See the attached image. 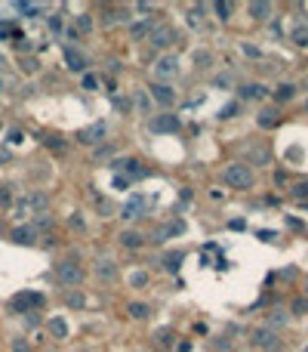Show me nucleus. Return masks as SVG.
Masks as SVG:
<instances>
[{
  "label": "nucleus",
  "mask_w": 308,
  "mask_h": 352,
  "mask_svg": "<svg viewBox=\"0 0 308 352\" xmlns=\"http://www.w3.org/2000/svg\"><path fill=\"white\" fill-rule=\"evenodd\" d=\"M46 207H49V198L43 192H34V195H28V198H22V201L12 204V216L15 219H25L31 213H43Z\"/></svg>",
  "instance_id": "1"
},
{
  "label": "nucleus",
  "mask_w": 308,
  "mask_h": 352,
  "mask_svg": "<svg viewBox=\"0 0 308 352\" xmlns=\"http://www.w3.org/2000/svg\"><path fill=\"white\" fill-rule=\"evenodd\" d=\"M222 179H225L228 189H250V185H253V170H250L247 164L234 161V164H228L225 170H222Z\"/></svg>",
  "instance_id": "2"
},
{
  "label": "nucleus",
  "mask_w": 308,
  "mask_h": 352,
  "mask_svg": "<svg viewBox=\"0 0 308 352\" xmlns=\"http://www.w3.org/2000/svg\"><path fill=\"white\" fill-rule=\"evenodd\" d=\"M250 343L256 349H262V352H278L281 349V337L271 327H256V330H253V337H250Z\"/></svg>",
  "instance_id": "3"
},
{
  "label": "nucleus",
  "mask_w": 308,
  "mask_h": 352,
  "mask_svg": "<svg viewBox=\"0 0 308 352\" xmlns=\"http://www.w3.org/2000/svg\"><path fill=\"white\" fill-rule=\"evenodd\" d=\"M59 281L68 284V287H74V284L83 281V269H80L77 259H62L59 263Z\"/></svg>",
  "instance_id": "4"
},
{
  "label": "nucleus",
  "mask_w": 308,
  "mask_h": 352,
  "mask_svg": "<svg viewBox=\"0 0 308 352\" xmlns=\"http://www.w3.org/2000/svg\"><path fill=\"white\" fill-rule=\"evenodd\" d=\"M176 28L173 25H154L151 28V34H148V41H151V47L154 50H164V47H170L173 41H176Z\"/></svg>",
  "instance_id": "5"
},
{
  "label": "nucleus",
  "mask_w": 308,
  "mask_h": 352,
  "mask_svg": "<svg viewBox=\"0 0 308 352\" xmlns=\"http://www.w3.org/2000/svg\"><path fill=\"white\" fill-rule=\"evenodd\" d=\"M176 74H179V59L176 56H160L157 65H154V78L157 81H170V78H176Z\"/></svg>",
  "instance_id": "6"
},
{
  "label": "nucleus",
  "mask_w": 308,
  "mask_h": 352,
  "mask_svg": "<svg viewBox=\"0 0 308 352\" xmlns=\"http://www.w3.org/2000/svg\"><path fill=\"white\" fill-rule=\"evenodd\" d=\"M93 272H96L99 281H117V263H114L111 256H99L96 266H93Z\"/></svg>",
  "instance_id": "7"
},
{
  "label": "nucleus",
  "mask_w": 308,
  "mask_h": 352,
  "mask_svg": "<svg viewBox=\"0 0 308 352\" xmlns=\"http://www.w3.org/2000/svg\"><path fill=\"white\" fill-rule=\"evenodd\" d=\"M142 210H145V195H130V198H126L123 201V207H120V216L123 219H139L142 216Z\"/></svg>",
  "instance_id": "8"
},
{
  "label": "nucleus",
  "mask_w": 308,
  "mask_h": 352,
  "mask_svg": "<svg viewBox=\"0 0 308 352\" xmlns=\"http://www.w3.org/2000/svg\"><path fill=\"white\" fill-rule=\"evenodd\" d=\"M102 136H105V121H96V124H89V127L80 130V133H77V142L96 145V142H102Z\"/></svg>",
  "instance_id": "9"
},
{
  "label": "nucleus",
  "mask_w": 308,
  "mask_h": 352,
  "mask_svg": "<svg viewBox=\"0 0 308 352\" xmlns=\"http://www.w3.org/2000/svg\"><path fill=\"white\" fill-rule=\"evenodd\" d=\"M148 130H151V133H173V130H179V118H176V115L151 118V121H148Z\"/></svg>",
  "instance_id": "10"
},
{
  "label": "nucleus",
  "mask_w": 308,
  "mask_h": 352,
  "mask_svg": "<svg viewBox=\"0 0 308 352\" xmlns=\"http://www.w3.org/2000/svg\"><path fill=\"white\" fill-rule=\"evenodd\" d=\"M151 96L160 102V105H173L176 102V90L170 84H151Z\"/></svg>",
  "instance_id": "11"
},
{
  "label": "nucleus",
  "mask_w": 308,
  "mask_h": 352,
  "mask_svg": "<svg viewBox=\"0 0 308 352\" xmlns=\"http://www.w3.org/2000/svg\"><path fill=\"white\" fill-rule=\"evenodd\" d=\"M244 152H247V161H253L256 167H268V164H271L268 148H259V145H247Z\"/></svg>",
  "instance_id": "12"
},
{
  "label": "nucleus",
  "mask_w": 308,
  "mask_h": 352,
  "mask_svg": "<svg viewBox=\"0 0 308 352\" xmlns=\"http://www.w3.org/2000/svg\"><path fill=\"white\" fill-rule=\"evenodd\" d=\"M12 306L28 312V309H37V306H43V296H40V293H19V296L12 300Z\"/></svg>",
  "instance_id": "13"
},
{
  "label": "nucleus",
  "mask_w": 308,
  "mask_h": 352,
  "mask_svg": "<svg viewBox=\"0 0 308 352\" xmlns=\"http://www.w3.org/2000/svg\"><path fill=\"white\" fill-rule=\"evenodd\" d=\"M238 96L247 99V102H250V99H265L268 90H265V84H244V87L238 90Z\"/></svg>",
  "instance_id": "14"
},
{
  "label": "nucleus",
  "mask_w": 308,
  "mask_h": 352,
  "mask_svg": "<svg viewBox=\"0 0 308 352\" xmlns=\"http://www.w3.org/2000/svg\"><path fill=\"white\" fill-rule=\"evenodd\" d=\"M34 238H37V229H34V226H19V229L12 232L15 244H34Z\"/></svg>",
  "instance_id": "15"
},
{
  "label": "nucleus",
  "mask_w": 308,
  "mask_h": 352,
  "mask_svg": "<svg viewBox=\"0 0 308 352\" xmlns=\"http://www.w3.org/2000/svg\"><path fill=\"white\" fill-rule=\"evenodd\" d=\"M65 62H68L71 71H86V59L80 53H74V50H65Z\"/></svg>",
  "instance_id": "16"
},
{
  "label": "nucleus",
  "mask_w": 308,
  "mask_h": 352,
  "mask_svg": "<svg viewBox=\"0 0 308 352\" xmlns=\"http://www.w3.org/2000/svg\"><path fill=\"white\" fill-rule=\"evenodd\" d=\"M117 241H120V247H142V235H139V232H133V229L120 232V235H117Z\"/></svg>",
  "instance_id": "17"
},
{
  "label": "nucleus",
  "mask_w": 308,
  "mask_h": 352,
  "mask_svg": "<svg viewBox=\"0 0 308 352\" xmlns=\"http://www.w3.org/2000/svg\"><path fill=\"white\" fill-rule=\"evenodd\" d=\"M256 124L262 127V130H268V127H275L278 124V111L275 108H262L259 115H256Z\"/></svg>",
  "instance_id": "18"
},
{
  "label": "nucleus",
  "mask_w": 308,
  "mask_h": 352,
  "mask_svg": "<svg viewBox=\"0 0 308 352\" xmlns=\"http://www.w3.org/2000/svg\"><path fill=\"white\" fill-rule=\"evenodd\" d=\"M182 259H185V250H173V253H167V256H164V269H167V272H179Z\"/></svg>",
  "instance_id": "19"
},
{
  "label": "nucleus",
  "mask_w": 308,
  "mask_h": 352,
  "mask_svg": "<svg viewBox=\"0 0 308 352\" xmlns=\"http://www.w3.org/2000/svg\"><path fill=\"white\" fill-rule=\"evenodd\" d=\"M49 333H52V337H56V340H68V324H65V318H49Z\"/></svg>",
  "instance_id": "20"
},
{
  "label": "nucleus",
  "mask_w": 308,
  "mask_h": 352,
  "mask_svg": "<svg viewBox=\"0 0 308 352\" xmlns=\"http://www.w3.org/2000/svg\"><path fill=\"white\" fill-rule=\"evenodd\" d=\"M287 321H290V315H287L284 309H271V312H268V327H271V330H275V327H284Z\"/></svg>",
  "instance_id": "21"
},
{
  "label": "nucleus",
  "mask_w": 308,
  "mask_h": 352,
  "mask_svg": "<svg viewBox=\"0 0 308 352\" xmlns=\"http://www.w3.org/2000/svg\"><path fill=\"white\" fill-rule=\"evenodd\" d=\"M194 65L201 68V71H207L213 65V53L210 50H194Z\"/></svg>",
  "instance_id": "22"
},
{
  "label": "nucleus",
  "mask_w": 308,
  "mask_h": 352,
  "mask_svg": "<svg viewBox=\"0 0 308 352\" xmlns=\"http://www.w3.org/2000/svg\"><path fill=\"white\" fill-rule=\"evenodd\" d=\"M151 28H154V25L148 22V19H145V22H136V25L130 28V37H133V41H142L145 34H151Z\"/></svg>",
  "instance_id": "23"
},
{
  "label": "nucleus",
  "mask_w": 308,
  "mask_h": 352,
  "mask_svg": "<svg viewBox=\"0 0 308 352\" xmlns=\"http://www.w3.org/2000/svg\"><path fill=\"white\" fill-rule=\"evenodd\" d=\"M290 41H293L296 47H308V25H296L293 34H290Z\"/></svg>",
  "instance_id": "24"
},
{
  "label": "nucleus",
  "mask_w": 308,
  "mask_h": 352,
  "mask_svg": "<svg viewBox=\"0 0 308 352\" xmlns=\"http://www.w3.org/2000/svg\"><path fill=\"white\" fill-rule=\"evenodd\" d=\"M74 25H77L80 34H89V31H93V16H89V13H80V16L74 19Z\"/></svg>",
  "instance_id": "25"
},
{
  "label": "nucleus",
  "mask_w": 308,
  "mask_h": 352,
  "mask_svg": "<svg viewBox=\"0 0 308 352\" xmlns=\"http://www.w3.org/2000/svg\"><path fill=\"white\" fill-rule=\"evenodd\" d=\"M126 309H130V315H133L136 321H142V318H148V315H151V309L145 306V303H130Z\"/></svg>",
  "instance_id": "26"
},
{
  "label": "nucleus",
  "mask_w": 308,
  "mask_h": 352,
  "mask_svg": "<svg viewBox=\"0 0 308 352\" xmlns=\"http://www.w3.org/2000/svg\"><path fill=\"white\" fill-rule=\"evenodd\" d=\"M247 13H250L253 19H265V16L271 13V4H250V7H247Z\"/></svg>",
  "instance_id": "27"
},
{
  "label": "nucleus",
  "mask_w": 308,
  "mask_h": 352,
  "mask_svg": "<svg viewBox=\"0 0 308 352\" xmlns=\"http://www.w3.org/2000/svg\"><path fill=\"white\" fill-rule=\"evenodd\" d=\"M290 195H293L296 201H305V204H308V179H305V182H296L293 189H290Z\"/></svg>",
  "instance_id": "28"
},
{
  "label": "nucleus",
  "mask_w": 308,
  "mask_h": 352,
  "mask_svg": "<svg viewBox=\"0 0 308 352\" xmlns=\"http://www.w3.org/2000/svg\"><path fill=\"white\" fill-rule=\"evenodd\" d=\"M130 287H139V290H142V287H148V272H142V269H139V272H133V275H130Z\"/></svg>",
  "instance_id": "29"
},
{
  "label": "nucleus",
  "mask_w": 308,
  "mask_h": 352,
  "mask_svg": "<svg viewBox=\"0 0 308 352\" xmlns=\"http://www.w3.org/2000/svg\"><path fill=\"white\" fill-rule=\"evenodd\" d=\"M136 105H139L142 115H148V111H151V102H148V96H145L142 90H136Z\"/></svg>",
  "instance_id": "30"
},
{
  "label": "nucleus",
  "mask_w": 308,
  "mask_h": 352,
  "mask_svg": "<svg viewBox=\"0 0 308 352\" xmlns=\"http://www.w3.org/2000/svg\"><path fill=\"white\" fill-rule=\"evenodd\" d=\"M238 111H241V102H228V105L219 111V118H222V121H228V118H234V115H238Z\"/></svg>",
  "instance_id": "31"
},
{
  "label": "nucleus",
  "mask_w": 308,
  "mask_h": 352,
  "mask_svg": "<svg viewBox=\"0 0 308 352\" xmlns=\"http://www.w3.org/2000/svg\"><path fill=\"white\" fill-rule=\"evenodd\" d=\"M201 16H204V7H194V10L188 13V25H197V28H201V25H204Z\"/></svg>",
  "instance_id": "32"
},
{
  "label": "nucleus",
  "mask_w": 308,
  "mask_h": 352,
  "mask_svg": "<svg viewBox=\"0 0 308 352\" xmlns=\"http://www.w3.org/2000/svg\"><path fill=\"white\" fill-rule=\"evenodd\" d=\"M293 312H296V315H308V296H299V300H293Z\"/></svg>",
  "instance_id": "33"
},
{
  "label": "nucleus",
  "mask_w": 308,
  "mask_h": 352,
  "mask_svg": "<svg viewBox=\"0 0 308 352\" xmlns=\"http://www.w3.org/2000/svg\"><path fill=\"white\" fill-rule=\"evenodd\" d=\"M241 53H244V56H250V59H259V56H262V50H259V47H253V44H241Z\"/></svg>",
  "instance_id": "34"
},
{
  "label": "nucleus",
  "mask_w": 308,
  "mask_h": 352,
  "mask_svg": "<svg viewBox=\"0 0 308 352\" xmlns=\"http://www.w3.org/2000/svg\"><path fill=\"white\" fill-rule=\"evenodd\" d=\"M15 10H19V13H25V16H37L43 7H34V4H15Z\"/></svg>",
  "instance_id": "35"
},
{
  "label": "nucleus",
  "mask_w": 308,
  "mask_h": 352,
  "mask_svg": "<svg viewBox=\"0 0 308 352\" xmlns=\"http://www.w3.org/2000/svg\"><path fill=\"white\" fill-rule=\"evenodd\" d=\"M0 204H12V185H0Z\"/></svg>",
  "instance_id": "36"
},
{
  "label": "nucleus",
  "mask_w": 308,
  "mask_h": 352,
  "mask_svg": "<svg viewBox=\"0 0 308 352\" xmlns=\"http://www.w3.org/2000/svg\"><path fill=\"white\" fill-rule=\"evenodd\" d=\"M293 90H296V87H290V84H284V87L278 90V99H281V102H287V99H293Z\"/></svg>",
  "instance_id": "37"
},
{
  "label": "nucleus",
  "mask_w": 308,
  "mask_h": 352,
  "mask_svg": "<svg viewBox=\"0 0 308 352\" xmlns=\"http://www.w3.org/2000/svg\"><path fill=\"white\" fill-rule=\"evenodd\" d=\"M12 352H31L28 340H22V337H15V340H12Z\"/></svg>",
  "instance_id": "38"
},
{
  "label": "nucleus",
  "mask_w": 308,
  "mask_h": 352,
  "mask_svg": "<svg viewBox=\"0 0 308 352\" xmlns=\"http://www.w3.org/2000/svg\"><path fill=\"white\" fill-rule=\"evenodd\" d=\"M114 155V148L111 145H102V148H96V161H105V158H111Z\"/></svg>",
  "instance_id": "39"
},
{
  "label": "nucleus",
  "mask_w": 308,
  "mask_h": 352,
  "mask_svg": "<svg viewBox=\"0 0 308 352\" xmlns=\"http://www.w3.org/2000/svg\"><path fill=\"white\" fill-rule=\"evenodd\" d=\"M99 87V78L96 74H83V90H96Z\"/></svg>",
  "instance_id": "40"
},
{
  "label": "nucleus",
  "mask_w": 308,
  "mask_h": 352,
  "mask_svg": "<svg viewBox=\"0 0 308 352\" xmlns=\"http://www.w3.org/2000/svg\"><path fill=\"white\" fill-rule=\"evenodd\" d=\"M65 300H68V306H74V309H80V306H83V296H80V293H68Z\"/></svg>",
  "instance_id": "41"
},
{
  "label": "nucleus",
  "mask_w": 308,
  "mask_h": 352,
  "mask_svg": "<svg viewBox=\"0 0 308 352\" xmlns=\"http://www.w3.org/2000/svg\"><path fill=\"white\" fill-rule=\"evenodd\" d=\"M213 10H216V13H219V19H222V22H225V19H228V13H231V4H216Z\"/></svg>",
  "instance_id": "42"
},
{
  "label": "nucleus",
  "mask_w": 308,
  "mask_h": 352,
  "mask_svg": "<svg viewBox=\"0 0 308 352\" xmlns=\"http://www.w3.org/2000/svg\"><path fill=\"white\" fill-rule=\"evenodd\" d=\"M99 210H102V216H111V213H114V207H111V201H105V198L99 201Z\"/></svg>",
  "instance_id": "43"
},
{
  "label": "nucleus",
  "mask_w": 308,
  "mask_h": 352,
  "mask_svg": "<svg viewBox=\"0 0 308 352\" xmlns=\"http://www.w3.org/2000/svg\"><path fill=\"white\" fill-rule=\"evenodd\" d=\"M37 226H40V229H49V226H52V216H49V213H40V219H37Z\"/></svg>",
  "instance_id": "44"
},
{
  "label": "nucleus",
  "mask_w": 308,
  "mask_h": 352,
  "mask_svg": "<svg viewBox=\"0 0 308 352\" xmlns=\"http://www.w3.org/2000/svg\"><path fill=\"white\" fill-rule=\"evenodd\" d=\"M114 189H130V179H126V176H114Z\"/></svg>",
  "instance_id": "45"
},
{
  "label": "nucleus",
  "mask_w": 308,
  "mask_h": 352,
  "mask_svg": "<svg viewBox=\"0 0 308 352\" xmlns=\"http://www.w3.org/2000/svg\"><path fill=\"white\" fill-rule=\"evenodd\" d=\"M9 142L19 145V142H22V130H9Z\"/></svg>",
  "instance_id": "46"
},
{
  "label": "nucleus",
  "mask_w": 308,
  "mask_h": 352,
  "mask_svg": "<svg viewBox=\"0 0 308 352\" xmlns=\"http://www.w3.org/2000/svg\"><path fill=\"white\" fill-rule=\"evenodd\" d=\"M111 102H114V108H120V111H126V108H130V102H126V99H120V96H114Z\"/></svg>",
  "instance_id": "47"
},
{
  "label": "nucleus",
  "mask_w": 308,
  "mask_h": 352,
  "mask_svg": "<svg viewBox=\"0 0 308 352\" xmlns=\"http://www.w3.org/2000/svg\"><path fill=\"white\" fill-rule=\"evenodd\" d=\"M71 226H74V229H83V216H77V213H71Z\"/></svg>",
  "instance_id": "48"
},
{
  "label": "nucleus",
  "mask_w": 308,
  "mask_h": 352,
  "mask_svg": "<svg viewBox=\"0 0 308 352\" xmlns=\"http://www.w3.org/2000/svg\"><path fill=\"white\" fill-rule=\"evenodd\" d=\"M34 68H37V62H34V59H22V71H34Z\"/></svg>",
  "instance_id": "49"
},
{
  "label": "nucleus",
  "mask_w": 308,
  "mask_h": 352,
  "mask_svg": "<svg viewBox=\"0 0 308 352\" xmlns=\"http://www.w3.org/2000/svg\"><path fill=\"white\" fill-rule=\"evenodd\" d=\"M136 10H139V13H151L154 7H151V4H136Z\"/></svg>",
  "instance_id": "50"
},
{
  "label": "nucleus",
  "mask_w": 308,
  "mask_h": 352,
  "mask_svg": "<svg viewBox=\"0 0 308 352\" xmlns=\"http://www.w3.org/2000/svg\"><path fill=\"white\" fill-rule=\"evenodd\" d=\"M9 161V152H6V148H0V164H6Z\"/></svg>",
  "instance_id": "51"
},
{
  "label": "nucleus",
  "mask_w": 308,
  "mask_h": 352,
  "mask_svg": "<svg viewBox=\"0 0 308 352\" xmlns=\"http://www.w3.org/2000/svg\"><path fill=\"white\" fill-rule=\"evenodd\" d=\"M305 296H308V278H305Z\"/></svg>",
  "instance_id": "52"
},
{
  "label": "nucleus",
  "mask_w": 308,
  "mask_h": 352,
  "mask_svg": "<svg viewBox=\"0 0 308 352\" xmlns=\"http://www.w3.org/2000/svg\"><path fill=\"white\" fill-rule=\"evenodd\" d=\"M305 111H308V99H305Z\"/></svg>",
  "instance_id": "53"
},
{
  "label": "nucleus",
  "mask_w": 308,
  "mask_h": 352,
  "mask_svg": "<svg viewBox=\"0 0 308 352\" xmlns=\"http://www.w3.org/2000/svg\"><path fill=\"white\" fill-rule=\"evenodd\" d=\"M0 90H3V81H0Z\"/></svg>",
  "instance_id": "54"
},
{
  "label": "nucleus",
  "mask_w": 308,
  "mask_h": 352,
  "mask_svg": "<svg viewBox=\"0 0 308 352\" xmlns=\"http://www.w3.org/2000/svg\"><path fill=\"white\" fill-rule=\"evenodd\" d=\"M302 352H308V346H305V349H302Z\"/></svg>",
  "instance_id": "55"
},
{
  "label": "nucleus",
  "mask_w": 308,
  "mask_h": 352,
  "mask_svg": "<svg viewBox=\"0 0 308 352\" xmlns=\"http://www.w3.org/2000/svg\"><path fill=\"white\" fill-rule=\"evenodd\" d=\"M0 127H3V124H0Z\"/></svg>",
  "instance_id": "56"
}]
</instances>
